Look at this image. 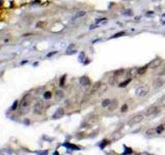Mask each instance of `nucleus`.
<instances>
[{
  "label": "nucleus",
  "mask_w": 165,
  "mask_h": 155,
  "mask_svg": "<svg viewBox=\"0 0 165 155\" xmlns=\"http://www.w3.org/2000/svg\"><path fill=\"white\" fill-rule=\"evenodd\" d=\"M31 104V99H30L29 95L24 96V98L22 99L21 104H20V109H21V113L24 114V113H27L28 110H29V106Z\"/></svg>",
  "instance_id": "obj_1"
},
{
  "label": "nucleus",
  "mask_w": 165,
  "mask_h": 155,
  "mask_svg": "<svg viewBox=\"0 0 165 155\" xmlns=\"http://www.w3.org/2000/svg\"><path fill=\"white\" fill-rule=\"evenodd\" d=\"M150 89L149 87L146 86V85H142L140 87H138L135 91V95L137 97H144V96L148 95V93H149Z\"/></svg>",
  "instance_id": "obj_2"
},
{
  "label": "nucleus",
  "mask_w": 165,
  "mask_h": 155,
  "mask_svg": "<svg viewBox=\"0 0 165 155\" xmlns=\"http://www.w3.org/2000/svg\"><path fill=\"white\" fill-rule=\"evenodd\" d=\"M144 120V115L142 114H136L134 115L131 119L128 121V125L129 126H133L135 125V124H138V123H140L141 121Z\"/></svg>",
  "instance_id": "obj_3"
},
{
  "label": "nucleus",
  "mask_w": 165,
  "mask_h": 155,
  "mask_svg": "<svg viewBox=\"0 0 165 155\" xmlns=\"http://www.w3.org/2000/svg\"><path fill=\"white\" fill-rule=\"evenodd\" d=\"M43 103L42 102H36L35 104H34V108H33V111H34V113L35 114H42L43 112Z\"/></svg>",
  "instance_id": "obj_4"
},
{
  "label": "nucleus",
  "mask_w": 165,
  "mask_h": 155,
  "mask_svg": "<svg viewBox=\"0 0 165 155\" xmlns=\"http://www.w3.org/2000/svg\"><path fill=\"white\" fill-rule=\"evenodd\" d=\"M158 112H159V108L157 106H152L146 111V116H152V115L156 114Z\"/></svg>",
  "instance_id": "obj_5"
},
{
  "label": "nucleus",
  "mask_w": 165,
  "mask_h": 155,
  "mask_svg": "<svg viewBox=\"0 0 165 155\" xmlns=\"http://www.w3.org/2000/svg\"><path fill=\"white\" fill-rule=\"evenodd\" d=\"M64 114H65L64 110H63L62 108H59V109H57V111L54 113V115H53V119H60V118H62L63 116H64Z\"/></svg>",
  "instance_id": "obj_6"
},
{
  "label": "nucleus",
  "mask_w": 165,
  "mask_h": 155,
  "mask_svg": "<svg viewBox=\"0 0 165 155\" xmlns=\"http://www.w3.org/2000/svg\"><path fill=\"white\" fill-rule=\"evenodd\" d=\"M80 83H81L82 86L87 87V86H90V85H91V80H90L87 76H84L80 79Z\"/></svg>",
  "instance_id": "obj_7"
},
{
  "label": "nucleus",
  "mask_w": 165,
  "mask_h": 155,
  "mask_svg": "<svg viewBox=\"0 0 165 155\" xmlns=\"http://www.w3.org/2000/svg\"><path fill=\"white\" fill-rule=\"evenodd\" d=\"M101 87V83L100 82H97L96 84H94V86L92 87V89L90 90V94H94L95 92H99V88Z\"/></svg>",
  "instance_id": "obj_8"
},
{
  "label": "nucleus",
  "mask_w": 165,
  "mask_h": 155,
  "mask_svg": "<svg viewBox=\"0 0 165 155\" xmlns=\"http://www.w3.org/2000/svg\"><path fill=\"white\" fill-rule=\"evenodd\" d=\"M126 73L124 68H121V69H118L117 71H115V79H119L121 77H123Z\"/></svg>",
  "instance_id": "obj_9"
},
{
  "label": "nucleus",
  "mask_w": 165,
  "mask_h": 155,
  "mask_svg": "<svg viewBox=\"0 0 165 155\" xmlns=\"http://www.w3.org/2000/svg\"><path fill=\"white\" fill-rule=\"evenodd\" d=\"M157 133H158L157 128H150V129H148L146 131V136H154V134H157Z\"/></svg>",
  "instance_id": "obj_10"
},
{
  "label": "nucleus",
  "mask_w": 165,
  "mask_h": 155,
  "mask_svg": "<svg viewBox=\"0 0 165 155\" xmlns=\"http://www.w3.org/2000/svg\"><path fill=\"white\" fill-rule=\"evenodd\" d=\"M161 62H162V61H161L160 59H156V60H154V61L151 63V65H150V66H151L152 68H155L156 66L160 65V64H161Z\"/></svg>",
  "instance_id": "obj_11"
},
{
  "label": "nucleus",
  "mask_w": 165,
  "mask_h": 155,
  "mask_svg": "<svg viewBox=\"0 0 165 155\" xmlns=\"http://www.w3.org/2000/svg\"><path fill=\"white\" fill-rule=\"evenodd\" d=\"M117 106H118V100L115 99V100L111 101V104H109V111H113V110H114L115 108H117Z\"/></svg>",
  "instance_id": "obj_12"
},
{
  "label": "nucleus",
  "mask_w": 165,
  "mask_h": 155,
  "mask_svg": "<svg viewBox=\"0 0 165 155\" xmlns=\"http://www.w3.org/2000/svg\"><path fill=\"white\" fill-rule=\"evenodd\" d=\"M85 15H86V11H79V13H76V16L73 17V19H79V18H81V17H84Z\"/></svg>",
  "instance_id": "obj_13"
},
{
  "label": "nucleus",
  "mask_w": 165,
  "mask_h": 155,
  "mask_svg": "<svg viewBox=\"0 0 165 155\" xmlns=\"http://www.w3.org/2000/svg\"><path fill=\"white\" fill-rule=\"evenodd\" d=\"M111 100H109V99H105V100H103L102 103H101V106H103V108H106V106H109V104H111Z\"/></svg>",
  "instance_id": "obj_14"
},
{
  "label": "nucleus",
  "mask_w": 165,
  "mask_h": 155,
  "mask_svg": "<svg viewBox=\"0 0 165 155\" xmlns=\"http://www.w3.org/2000/svg\"><path fill=\"white\" fill-rule=\"evenodd\" d=\"M130 82H131V79H128V80H126L125 82H123V83H121L119 86L121 88H122V87H126V86H127V84H129Z\"/></svg>",
  "instance_id": "obj_15"
},
{
  "label": "nucleus",
  "mask_w": 165,
  "mask_h": 155,
  "mask_svg": "<svg viewBox=\"0 0 165 155\" xmlns=\"http://www.w3.org/2000/svg\"><path fill=\"white\" fill-rule=\"evenodd\" d=\"M18 106H19V100H16L14 103H13V106H11V111H16L17 108H18Z\"/></svg>",
  "instance_id": "obj_16"
},
{
  "label": "nucleus",
  "mask_w": 165,
  "mask_h": 155,
  "mask_svg": "<svg viewBox=\"0 0 165 155\" xmlns=\"http://www.w3.org/2000/svg\"><path fill=\"white\" fill-rule=\"evenodd\" d=\"M43 97H44V99H50V98L52 97V93L50 92V91H46V92H44V94H43Z\"/></svg>",
  "instance_id": "obj_17"
},
{
  "label": "nucleus",
  "mask_w": 165,
  "mask_h": 155,
  "mask_svg": "<svg viewBox=\"0 0 165 155\" xmlns=\"http://www.w3.org/2000/svg\"><path fill=\"white\" fill-rule=\"evenodd\" d=\"M63 95H64V94H63V91H61V90H59V91H57V92H56V97H57L58 99L62 98Z\"/></svg>",
  "instance_id": "obj_18"
},
{
  "label": "nucleus",
  "mask_w": 165,
  "mask_h": 155,
  "mask_svg": "<svg viewBox=\"0 0 165 155\" xmlns=\"http://www.w3.org/2000/svg\"><path fill=\"white\" fill-rule=\"evenodd\" d=\"M122 35H125V32H124V31H122V32H119V33H116L115 35H113V36H111V38L120 37V36H122Z\"/></svg>",
  "instance_id": "obj_19"
},
{
  "label": "nucleus",
  "mask_w": 165,
  "mask_h": 155,
  "mask_svg": "<svg viewBox=\"0 0 165 155\" xmlns=\"http://www.w3.org/2000/svg\"><path fill=\"white\" fill-rule=\"evenodd\" d=\"M65 79H66V76H63L62 79L60 80V86H61V87H63V86H64V81H65Z\"/></svg>",
  "instance_id": "obj_20"
},
{
  "label": "nucleus",
  "mask_w": 165,
  "mask_h": 155,
  "mask_svg": "<svg viewBox=\"0 0 165 155\" xmlns=\"http://www.w3.org/2000/svg\"><path fill=\"white\" fill-rule=\"evenodd\" d=\"M108 143H109V142H108V141H106V140H104V141H102V144H100V148H101V149H103V148H104V146H105V145H107Z\"/></svg>",
  "instance_id": "obj_21"
},
{
  "label": "nucleus",
  "mask_w": 165,
  "mask_h": 155,
  "mask_svg": "<svg viewBox=\"0 0 165 155\" xmlns=\"http://www.w3.org/2000/svg\"><path fill=\"white\" fill-rule=\"evenodd\" d=\"M64 146L65 147H68V148H72V149H79V148L76 147V146H73V145H69V144H67V143L64 144Z\"/></svg>",
  "instance_id": "obj_22"
},
{
  "label": "nucleus",
  "mask_w": 165,
  "mask_h": 155,
  "mask_svg": "<svg viewBox=\"0 0 165 155\" xmlns=\"http://www.w3.org/2000/svg\"><path fill=\"white\" fill-rule=\"evenodd\" d=\"M160 104L162 106H165V96H163V97L160 99Z\"/></svg>",
  "instance_id": "obj_23"
},
{
  "label": "nucleus",
  "mask_w": 165,
  "mask_h": 155,
  "mask_svg": "<svg viewBox=\"0 0 165 155\" xmlns=\"http://www.w3.org/2000/svg\"><path fill=\"white\" fill-rule=\"evenodd\" d=\"M146 66H144V67H142L141 69H139V71H138L137 73H138L139 75H142V74L144 73V71H146Z\"/></svg>",
  "instance_id": "obj_24"
},
{
  "label": "nucleus",
  "mask_w": 165,
  "mask_h": 155,
  "mask_svg": "<svg viewBox=\"0 0 165 155\" xmlns=\"http://www.w3.org/2000/svg\"><path fill=\"white\" fill-rule=\"evenodd\" d=\"M163 129H164V126H163V125H160L159 127L157 128L158 133H161V132H162V130H163Z\"/></svg>",
  "instance_id": "obj_25"
},
{
  "label": "nucleus",
  "mask_w": 165,
  "mask_h": 155,
  "mask_svg": "<svg viewBox=\"0 0 165 155\" xmlns=\"http://www.w3.org/2000/svg\"><path fill=\"white\" fill-rule=\"evenodd\" d=\"M46 25V23H41V22H39V23H37V25H36V27H38V28H43L42 26H44Z\"/></svg>",
  "instance_id": "obj_26"
},
{
  "label": "nucleus",
  "mask_w": 165,
  "mask_h": 155,
  "mask_svg": "<svg viewBox=\"0 0 165 155\" xmlns=\"http://www.w3.org/2000/svg\"><path fill=\"white\" fill-rule=\"evenodd\" d=\"M73 48H76V46H74V45H70V46L68 47V49H67V52H66V53H68V52H70V50L71 49H73Z\"/></svg>",
  "instance_id": "obj_27"
},
{
  "label": "nucleus",
  "mask_w": 165,
  "mask_h": 155,
  "mask_svg": "<svg viewBox=\"0 0 165 155\" xmlns=\"http://www.w3.org/2000/svg\"><path fill=\"white\" fill-rule=\"evenodd\" d=\"M102 21H106V18H101V19H97V20H96V22H97V23L102 22Z\"/></svg>",
  "instance_id": "obj_28"
},
{
  "label": "nucleus",
  "mask_w": 165,
  "mask_h": 155,
  "mask_svg": "<svg viewBox=\"0 0 165 155\" xmlns=\"http://www.w3.org/2000/svg\"><path fill=\"white\" fill-rule=\"evenodd\" d=\"M122 112H126L127 111V104H124V106H122V110H121Z\"/></svg>",
  "instance_id": "obj_29"
},
{
  "label": "nucleus",
  "mask_w": 165,
  "mask_h": 155,
  "mask_svg": "<svg viewBox=\"0 0 165 155\" xmlns=\"http://www.w3.org/2000/svg\"><path fill=\"white\" fill-rule=\"evenodd\" d=\"M125 149L127 150V151H126V153H132V152H133V151H132V149H130V148L125 147Z\"/></svg>",
  "instance_id": "obj_30"
},
{
  "label": "nucleus",
  "mask_w": 165,
  "mask_h": 155,
  "mask_svg": "<svg viewBox=\"0 0 165 155\" xmlns=\"http://www.w3.org/2000/svg\"><path fill=\"white\" fill-rule=\"evenodd\" d=\"M123 14H124V15H132V11H123Z\"/></svg>",
  "instance_id": "obj_31"
},
{
  "label": "nucleus",
  "mask_w": 165,
  "mask_h": 155,
  "mask_svg": "<svg viewBox=\"0 0 165 155\" xmlns=\"http://www.w3.org/2000/svg\"><path fill=\"white\" fill-rule=\"evenodd\" d=\"M56 52H53V53H51V54H48V57H50V56H52V55H54Z\"/></svg>",
  "instance_id": "obj_32"
},
{
  "label": "nucleus",
  "mask_w": 165,
  "mask_h": 155,
  "mask_svg": "<svg viewBox=\"0 0 165 155\" xmlns=\"http://www.w3.org/2000/svg\"><path fill=\"white\" fill-rule=\"evenodd\" d=\"M163 17H165V15H163Z\"/></svg>",
  "instance_id": "obj_33"
}]
</instances>
